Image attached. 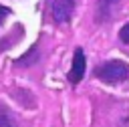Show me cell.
I'll return each mask as SVG.
<instances>
[{
    "mask_svg": "<svg viewBox=\"0 0 129 127\" xmlns=\"http://www.w3.org/2000/svg\"><path fill=\"white\" fill-rule=\"evenodd\" d=\"M95 77L109 85L129 81V65L123 60H105L95 69Z\"/></svg>",
    "mask_w": 129,
    "mask_h": 127,
    "instance_id": "1",
    "label": "cell"
},
{
    "mask_svg": "<svg viewBox=\"0 0 129 127\" xmlns=\"http://www.w3.org/2000/svg\"><path fill=\"white\" fill-rule=\"evenodd\" d=\"M36 58H38V46H32V48L26 52V56H22V58L16 60V65H18V67H22V65H24V67H30L32 62H36Z\"/></svg>",
    "mask_w": 129,
    "mask_h": 127,
    "instance_id": "6",
    "label": "cell"
},
{
    "mask_svg": "<svg viewBox=\"0 0 129 127\" xmlns=\"http://www.w3.org/2000/svg\"><path fill=\"white\" fill-rule=\"evenodd\" d=\"M0 127H18L16 117L12 115V111L4 105H0Z\"/></svg>",
    "mask_w": 129,
    "mask_h": 127,
    "instance_id": "5",
    "label": "cell"
},
{
    "mask_svg": "<svg viewBox=\"0 0 129 127\" xmlns=\"http://www.w3.org/2000/svg\"><path fill=\"white\" fill-rule=\"evenodd\" d=\"M121 4H123V0H97L95 20L97 22H105V20L113 18L117 12H121Z\"/></svg>",
    "mask_w": 129,
    "mask_h": 127,
    "instance_id": "3",
    "label": "cell"
},
{
    "mask_svg": "<svg viewBox=\"0 0 129 127\" xmlns=\"http://www.w3.org/2000/svg\"><path fill=\"white\" fill-rule=\"evenodd\" d=\"M119 42H121V46L129 52V22H127L125 26H121V30H119Z\"/></svg>",
    "mask_w": 129,
    "mask_h": 127,
    "instance_id": "7",
    "label": "cell"
},
{
    "mask_svg": "<svg viewBox=\"0 0 129 127\" xmlns=\"http://www.w3.org/2000/svg\"><path fill=\"white\" fill-rule=\"evenodd\" d=\"M77 0H50V16L56 24H67L75 12Z\"/></svg>",
    "mask_w": 129,
    "mask_h": 127,
    "instance_id": "2",
    "label": "cell"
},
{
    "mask_svg": "<svg viewBox=\"0 0 129 127\" xmlns=\"http://www.w3.org/2000/svg\"><path fill=\"white\" fill-rule=\"evenodd\" d=\"M85 69H87L85 52H83V48H77V50H75V54H73V65H71V71H69V75H67L69 83H73V85L81 83V81H83V77H85Z\"/></svg>",
    "mask_w": 129,
    "mask_h": 127,
    "instance_id": "4",
    "label": "cell"
},
{
    "mask_svg": "<svg viewBox=\"0 0 129 127\" xmlns=\"http://www.w3.org/2000/svg\"><path fill=\"white\" fill-rule=\"evenodd\" d=\"M8 14H10V8H8V6H2V4H0V24L4 22V18H6Z\"/></svg>",
    "mask_w": 129,
    "mask_h": 127,
    "instance_id": "8",
    "label": "cell"
}]
</instances>
